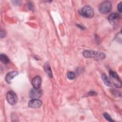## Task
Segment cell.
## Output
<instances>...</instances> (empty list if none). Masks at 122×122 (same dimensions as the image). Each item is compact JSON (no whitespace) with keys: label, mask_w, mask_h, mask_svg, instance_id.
Here are the masks:
<instances>
[{"label":"cell","mask_w":122,"mask_h":122,"mask_svg":"<svg viewBox=\"0 0 122 122\" xmlns=\"http://www.w3.org/2000/svg\"><path fill=\"white\" fill-rule=\"evenodd\" d=\"M82 55L86 58H93L97 61L103 60L105 57V54L103 52L90 50L84 51Z\"/></svg>","instance_id":"obj_1"},{"label":"cell","mask_w":122,"mask_h":122,"mask_svg":"<svg viewBox=\"0 0 122 122\" xmlns=\"http://www.w3.org/2000/svg\"><path fill=\"white\" fill-rule=\"evenodd\" d=\"M112 8V3L110 1H104L100 4L99 6V10L102 14H106L111 11Z\"/></svg>","instance_id":"obj_2"},{"label":"cell","mask_w":122,"mask_h":122,"mask_svg":"<svg viewBox=\"0 0 122 122\" xmlns=\"http://www.w3.org/2000/svg\"><path fill=\"white\" fill-rule=\"evenodd\" d=\"M109 75L110 79L114 85L117 88H121L122 82L117 73L111 71H110Z\"/></svg>","instance_id":"obj_3"},{"label":"cell","mask_w":122,"mask_h":122,"mask_svg":"<svg viewBox=\"0 0 122 122\" xmlns=\"http://www.w3.org/2000/svg\"><path fill=\"white\" fill-rule=\"evenodd\" d=\"M81 14L83 16L91 18L94 15V10L92 7L89 5L84 6L81 10Z\"/></svg>","instance_id":"obj_4"},{"label":"cell","mask_w":122,"mask_h":122,"mask_svg":"<svg viewBox=\"0 0 122 122\" xmlns=\"http://www.w3.org/2000/svg\"><path fill=\"white\" fill-rule=\"evenodd\" d=\"M6 99L8 102L11 105L16 104L18 101V97L16 94L13 91H11L8 92L7 93Z\"/></svg>","instance_id":"obj_5"},{"label":"cell","mask_w":122,"mask_h":122,"mask_svg":"<svg viewBox=\"0 0 122 122\" xmlns=\"http://www.w3.org/2000/svg\"><path fill=\"white\" fill-rule=\"evenodd\" d=\"M119 20L120 16L118 13H111L108 18V21L112 25H117L119 23Z\"/></svg>","instance_id":"obj_6"},{"label":"cell","mask_w":122,"mask_h":122,"mask_svg":"<svg viewBox=\"0 0 122 122\" xmlns=\"http://www.w3.org/2000/svg\"><path fill=\"white\" fill-rule=\"evenodd\" d=\"M41 95V91L39 88H33L30 92V97L31 99H39Z\"/></svg>","instance_id":"obj_7"},{"label":"cell","mask_w":122,"mask_h":122,"mask_svg":"<svg viewBox=\"0 0 122 122\" xmlns=\"http://www.w3.org/2000/svg\"><path fill=\"white\" fill-rule=\"evenodd\" d=\"M42 105V102L39 99H32L28 102V106L33 108H38Z\"/></svg>","instance_id":"obj_8"},{"label":"cell","mask_w":122,"mask_h":122,"mask_svg":"<svg viewBox=\"0 0 122 122\" xmlns=\"http://www.w3.org/2000/svg\"><path fill=\"white\" fill-rule=\"evenodd\" d=\"M18 75V72L17 71H12L9 72L7 74L5 77V80L6 81L9 83L10 84L11 83V80L15 77L16 76Z\"/></svg>","instance_id":"obj_9"},{"label":"cell","mask_w":122,"mask_h":122,"mask_svg":"<svg viewBox=\"0 0 122 122\" xmlns=\"http://www.w3.org/2000/svg\"><path fill=\"white\" fill-rule=\"evenodd\" d=\"M41 83V79L40 76H36L33 78L31 81V84L35 88L38 89L40 88Z\"/></svg>","instance_id":"obj_10"},{"label":"cell","mask_w":122,"mask_h":122,"mask_svg":"<svg viewBox=\"0 0 122 122\" xmlns=\"http://www.w3.org/2000/svg\"><path fill=\"white\" fill-rule=\"evenodd\" d=\"M44 71L45 72V73L48 76V77L50 78L52 77V73L51 71V66L50 65V64L49 62H47L45 63L44 65Z\"/></svg>","instance_id":"obj_11"},{"label":"cell","mask_w":122,"mask_h":122,"mask_svg":"<svg viewBox=\"0 0 122 122\" xmlns=\"http://www.w3.org/2000/svg\"><path fill=\"white\" fill-rule=\"evenodd\" d=\"M102 79L104 83V84L107 86H112V83L110 79L108 77V76L106 75V74L104 73H103L102 74Z\"/></svg>","instance_id":"obj_12"},{"label":"cell","mask_w":122,"mask_h":122,"mask_svg":"<svg viewBox=\"0 0 122 122\" xmlns=\"http://www.w3.org/2000/svg\"><path fill=\"white\" fill-rule=\"evenodd\" d=\"M0 60L3 64H7L10 62L9 58L8 56L4 54H1L0 55Z\"/></svg>","instance_id":"obj_13"},{"label":"cell","mask_w":122,"mask_h":122,"mask_svg":"<svg viewBox=\"0 0 122 122\" xmlns=\"http://www.w3.org/2000/svg\"><path fill=\"white\" fill-rule=\"evenodd\" d=\"M67 78L69 80H73L76 77L75 73L72 71H69L67 73Z\"/></svg>","instance_id":"obj_14"},{"label":"cell","mask_w":122,"mask_h":122,"mask_svg":"<svg viewBox=\"0 0 122 122\" xmlns=\"http://www.w3.org/2000/svg\"><path fill=\"white\" fill-rule=\"evenodd\" d=\"M103 116L105 117V118L109 122H114V120L112 119L111 117L109 115V114L106 112L103 113Z\"/></svg>","instance_id":"obj_15"},{"label":"cell","mask_w":122,"mask_h":122,"mask_svg":"<svg viewBox=\"0 0 122 122\" xmlns=\"http://www.w3.org/2000/svg\"><path fill=\"white\" fill-rule=\"evenodd\" d=\"M122 2H120V3L118 4V6H117V10H118L120 12H122Z\"/></svg>","instance_id":"obj_16"},{"label":"cell","mask_w":122,"mask_h":122,"mask_svg":"<svg viewBox=\"0 0 122 122\" xmlns=\"http://www.w3.org/2000/svg\"><path fill=\"white\" fill-rule=\"evenodd\" d=\"M6 36V32L4 30H1L0 31V38H2L3 37H5V36Z\"/></svg>","instance_id":"obj_17"},{"label":"cell","mask_w":122,"mask_h":122,"mask_svg":"<svg viewBox=\"0 0 122 122\" xmlns=\"http://www.w3.org/2000/svg\"><path fill=\"white\" fill-rule=\"evenodd\" d=\"M12 2H13V4L15 5H19L20 4L21 1H19V0H18V1L15 0V1H12Z\"/></svg>","instance_id":"obj_18"},{"label":"cell","mask_w":122,"mask_h":122,"mask_svg":"<svg viewBox=\"0 0 122 122\" xmlns=\"http://www.w3.org/2000/svg\"><path fill=\"white\" fill-rule=\"evenodd\" d=\"M28 4H28V8H29V9L30 10H32V9H33V5H32V3H31L30 2Z\"/></svg>","instance_id":"obj_19"},{"label":"cell","mask_w":122,"mask_h":122,"mask_svg":"<svg viewBox=\"0 0 122 122\" xmlns=\"http://www.w3.org/2000/svg\"><path fill=\"white\" fill-rule=\"evenodd\" d=\"M96 94V93L93 92V91H91L88 93V95H89V96H93V95H95Z\"/></svg>","instance_id":"obj_20"}]
</instances>
